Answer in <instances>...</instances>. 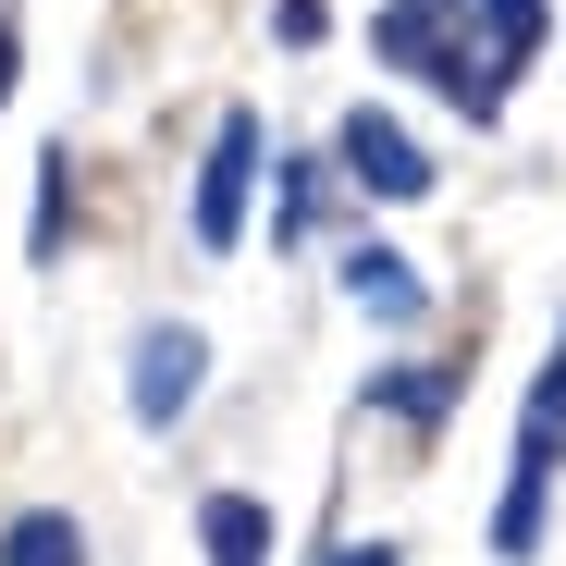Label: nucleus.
<instances>
[{"mask_svg": "<svg viewBox=\"0 0 566 566\" xmlns=\"http://www.w3.org/2000/svg\"><path fill=\"white\" fill-rule=\"evenodd\" d=\"M369 50L407 62V74H431L468 124H493V112H505V86L481 74V38H468V0H382V13H369Z\"/></svg>", "mask_w": 566, "mask_h": 566, "instance_id": "nucleus-1", "label": "nucleus"}, {"mask_svg": "<svg viewBox=\"0 0 566 566\" xmlns=\"http://www.w3.org/2000/svg\"><path fill=\"white\" fill-rule=\"evenodd\" d=\"M554 468H566V333H554L542 382H530V407H517V468H505V505H493V566H530V554H542Z\"/></svg>", "mask_w": 566, "mask_h": 566, "instance_id": "nucleus-2", "label": "nucleus"}, {"mask_svg": "<svg viewBox=\"0 0 566 566\" xmlns=\"http://www.w3.org/2000/svg\"><path fill=\"white\" fill-rule=\"evenodd\" d=\"M247 198H259V112L234 99V112L210 124V160H198V210H185L198 259H234V247H247Z\"/></svg>", "mask_w": 566, "mask_h": 566, "instance_id": "nucleus-3", "label": "nucleus"}, {"mask_svg": "<svg viewBox=\"0 0 566 566\" xmlns=\"http://www.w3.org/2000/svg\"><path fill=\"white\" fill-rule=\"evenodd\" d=\"M198 395H210V333H198V321H148V333H136V369H124L136 431H172Z\"/></svg>", "mask_w": 566, "mask_h": 566, "instance_id": "nucleus-4", "label": "nucleus"}, {"mask_svg": "<svg viewBox=\"0 0 566 566\" xmlns=\"http://www.w3.org/2000/svg\"><path fill=\"white\" fill-rule=\"evenodd\" d=\"M333 172L357 185V198H431V160H419V136L395 112H345L333 124Z\"/></svg>", "mask_w": 566, "mask_h": 566, "instance_id": "nucleus-5", "label": "nucleus"}, {"mask_svg": "<svg viewBox=\"0 0 566 566\" xmlns=\"http://www.w3.org/2000/svg\"><path fill=\"white\" fill-rule=\"evenodd\" d=\"M345 308H357V321H382V333H419V321H431V283L407 271V247L357 234V247H345Z\"/></svg>", "mask_w": 566, "mask_h": 566, "instance_id": "nucleus-6", "label": "nucleus"}, {"mask_svg": "<svg viewBox=\"0 0 566 566\" xmlns=\"http://www.w3.org/2000/svg\"><path fill=\"white\" fill-rule=\"evenodd\" d=\"M198 554H210V566H271V554H283V517H271L259 493H210V505H198Z\"/></svg>", "mask_w": 566, "mask_h": 566, "instance_id": "nucleus-7", "label": "nucleus"}, {"mask_svg": "<svg viewBox=\"0 0 566 566\" xmlns=\"http://www.w3.org/2000/svg\"><path fill=\"white\" fill-rule=\"evenodd\" d=\"M0 566H86V530L62 505H25L13 530H0Z\"/></svg>", "mask_w": 566, "mask_h": 566, "instance_id": "nucleus-8", "label": "nucleus"}, {"mask_svg": "<svg viewBox=\"0 0 566 566\" xmlns=\"http://www.w3.org/2000/svg\"><path fill=\"white\" fill-rule=\"evenodd\" d=\"M481 25H493V38H481V74H493V86H505L517 62H542V0H481Z\"/></svg>", "mask_w": 566, "mask_h": 566, "instance_id": "nucleus-9", "label": "nucleus"}, {"mask_svg": "<svg viewBox=\"0 0 566 566\" xmlns=\"http://www.w3.org/2000/svg\"><path fill=\"white\" fill-rule=\"evenodd\" d=\"M468 382V369L443 357V369H382V382H369V407H395V419H443V395Z\"/></svg>", "mask_w": 566, "mask_h": 566, "instance_id": "nucleus-10", "label": "nucleus"}, {"mask_svg": "<svg viewBox=\"0 0 566 566\" xmlns=\"http://www.w3.org/2000/svg\"><path fill=\"white\" fill-rule=\"evenodd\" d=\"M62 185H74V148H38V259L62 247Z\"/></svg>", "mask_w": 566, "mask_h": 566, "instance_id": "nucleus-11", "label": "nucleus"}, {"mask_svg": "<svg viewBox=\"0 0 566 566\" xmlns=\"http://www.w3.org/2000/svg\"><path fill=\"white\" fill-rule=\"evenodd\" d=\"M308 210H321V172L296 160V172H283V210H271V234H308Z\"/></svg>", "mask_w": 566, "mask_h": 566, "instance_id": "nucleus-12", "label": "nucleus"}, {"mask_svg": "<svg viewBox=\"0 0 566 566\" xmlns=\"http://www.w3.org/2000/svg\"><path fill=\"white\" fill-rule=\"evenodd\" d=\"M13 74H25V13H0V99H13Z\"/></svg>", "mask_w": 566, "mask_h": 566, "instance_id": "nucleus-13", "label": "nucleus"}, {"mask_svg": "<svg viewBox=\"0 0 566 566\" xmlns=\"http://www.w3.org/2000/svg\"><path fill=\"white\" fill-rule=\"evenodd\" d=\"M333 566H407V554H395V542H345Z\"/></svg>", "mask_w": 566, "mask_h": 566, "instance_id": "nucleus-14", "label": "nucleus"}]
</instances>
